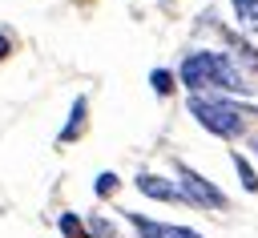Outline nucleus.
<instances>
[{
    "label": "nucleus",
    "instance_id": "ddd939ff",
    "mask_svg": "<svg viewBox=\"0 0 258 238\" xmlns=\"http://www.w3.org/2000/svg\"><path fill=\"white\" fill-rule=\"evenodd\" d=\"M234 44H238V56H242V61H246L250 69H258V48H250L246 40H234Z\"/></svg>",
    "mask_w": 258,
    "mask_h": 238
},
{
    "label": "nucleus",
    "instance_id": "20e7f679",
    "mask_svg": "<svg viewBox=\"0 0 258 238\" xmlns=\"http://www.w3.org/2000/svg\"><path fill=\"white\" fill-rule=\"evenodd\" d=\"M125 222L137 230V238H202L198 230H189V226H169V222H149L145 214H133V210H125Z\"/></svg>",
    "mask_w": 258,
    "mask_h": 238
},
{
    "label": "nucleus",
    "instance_id": "9b49d317",
    "mask_svg": "<svg viewBox=\"0 0 258 238\" xmlns=\"http://www.w3.org/2000/svg\"><path fill=\"white\" fill-rule=\"evenodd\" d=\"M60 234H64V238H81V234H85L81 218H77V214H60Z\"/></svg>",
    "mask_w": 258,
    "mask_h": 238
},
{
    "label": "nucleus",
    "instance_id": "423d86ee",
    "mask_svg": "<svg viewBox=\"0 0 258 238\" xmlns=\"http://www.w3.org/2000/svg\"><path fill=\"white\" fill-rule=\"evenodd\" d=\"M85 117H89V101L77 97V101L69 105V121H64V129L56 133V141H60V145H73V141L85 133Z\"/></svg>",
    "mask_w": 258,
    "mask_h": 238
},
{
    "label": "nucleus",
    "instance_id": "39448f33",
    "mask_svg": "<svg viewBox=\"0 0 258 238\" xmlns=\"http://www.w3.org/2000/svg\"><path fill=\"white\" fill-rule=\"evenodd\" d=\"M137 190H141L145 198H153V202H185L181 190H177V182L157 177V173H137Z\"/></svg>",
    "mask_w": 258,
    "mask_h": 238
},
{
    "label": "nucleus",
    "instance_id": "4468645a",
    "mask_svg": "<svg viewBox=\"0 0 258 238\" xmlns=\"http://www.w3.org/2000/svg\"><path fill=\"white\" fill-rule=\"evenodd\" d=\"M8 52H12V36H8V32H0V61H4Z\"/></svg>",
    "mask_w": 258,
    "mask_h": 238
},
{
    "label": "nucleus",
    "instance_id": "f03ea898",
    "mask_svg": "<svg viewBox=\"0 0 258 238\" xmlns=\"http://www.w3.org/2000/svg\"><path fill=\"white\" fill-rule=\"evenodd\" d=\"M189 113H194V121H198L202 129H210V133H218V137H238V133L246 129L242 109H238L234 101H218V97H210V93H189Z\"/></svg>",
    "mask_w": 258,
    "mask_h": 238
},
{
    "label": "nucleus",
    "instance_id": "9d476101",
    "mask_svg": "<svg viewBox=\"0 0 258 238\" xmlns=\"http://www.w3.org/2000/svg\"><path fill=\"white\" fill-rule=\"evenodd\" d=\"M117 186H121V177H117L113 169H105V173H97V186H93V194H97V198H109V194H117Z\"/></svg>",
    "mask_w": 258,
    "mask_h": 238
},
{
    "label": "nucleus",
    "instance_id": "6e6552de",
    "mask_svg": "<svg viewBox=\"0 0 258 238\" xmlns=\"http://www.w3.org/2000/svg\"><path fill=\"white\" fill-rule=\"evenodd\" d=\"M230 4H234L238 24H246V28H254V32H258V0H230Z\"/></svg>",
    "mask_w": 258,
    "mask_h": 238
},
{
    "label": "nucleus",
    "instance_id": "7ed1b4c3",
    "mask_svg": "<svg viewBox=\"0 0 258 238\" xmlns=\"http://www.w3.org/2000/svg\"><path fill=\"white\" fill-rule=\"evenodd\" d=\"M173 177H177V190H181V198L189 206H202V210H226L230 206V198L210 177H202L198 169H189L185 161H173Z\"/></svg>",
    "mask_w": 258,
    "mask_h": 238
},
{
    "label": "nucleus",
    "instance_id": "1a4fd4ad",
    "mask_svg": "<svg viewBox=\"0 0 258 238\" xmlns=\"http://www.w3.org/2000/svg\"><path fill=\"white\" fill-rule=\"evenodd\" d=\"M149 85H153L157 97H169V93H173V73H169V69H153V73H149Z\"/></svg>",
    "mask_w": 258,
    "mask_h": 238
},
{
    "label": "nucleus",
    "instance_id": "f257e3e1",
    "mask_svg": "<svg viewBox=\"0 0 258 238\" xmlns=\"http://www.w3.org/2000/svg\"><path fill=\"white\" fill-rule=\"evenodd\" d=\"M177 81L189 93H202V89H222V93H238V97L254 93V85L246 81V73L238 69V61L226 56V52H210V48L189 52L181 61V69H177Z\"/></svg>",
    "mask_w": 258,
    "mask_h": 238
},
{
    "label": "nucleus",
    "instance_id": "0eeeda50",
    "mask_svg": "<svg viewBox=\"0 0 258 238\" xmlns=\"http://www.w3.org/2000/svg\"><path fill=\"white\" fill-rule=\"evenodd\" d=\"M230 161H234V173H238L242 190H246V194H258V173H254V165H250V161H246L238 149H234V157H230Z\"/></svg>",
    "mask_w": 258,
    "mask_h": 238
},
{
    "label": "nucleus",
    "instance_id": "f8f14e48",
    "mask_svg": "<svg viewBox=\"0 0 258 238\" xmlns=\"http://www.w3.org/2000/svg\"><path fill=\"white\" fill-rule=\"evenodd\" d=\"M89 234H93V238H117V230H113L105 218H93V222H89Z\"/></svg>",
    "mask_w": 258,
    "mask_h": 238
}]
</instances>
